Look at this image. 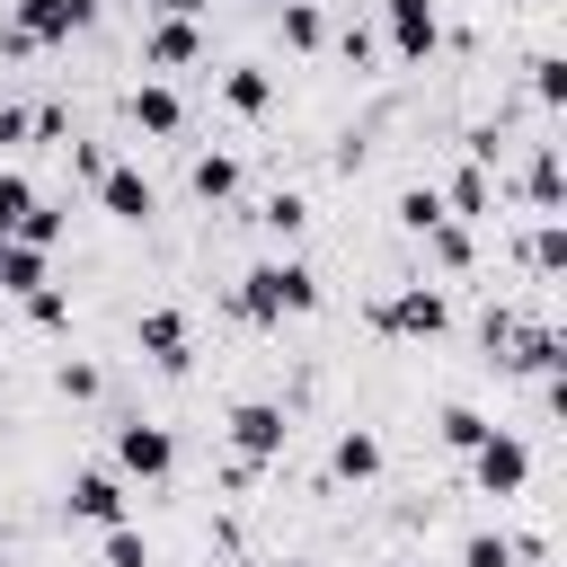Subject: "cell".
<instances>
[{
	"label": "cell",
	"instance_id": "obj_14",
	"mask_svg": "<svg viewBox=\"0 0 567 567\" xmlns=\"http://www.w3.org/2000/svg\"><path fill=\"white\" fill-rule=\"evenodd\" d=\"M487 204H496L487 168H478V159H461V168H452V186H443V213H452V221H487Z\"/></svg>",
	"mask_w": 567,
	"mask_h": 567
},
{
	"label": "cell",
	"instance_id": "obj_9",
	"mask_svg": "<svg viewBox=\"0 0 567 567\" xmlns=\"http://www.w3.org/2000/svg\"><path fill=\"white\" fill-rule=\"evenodd\" d=\"M62 505H71V523H97V532H115V523H124V478H115V470H71Z\"/></svg>",
	"mask_w": 567,
	"mask_h": 567
},
{
	"label": "cell",
	"instance_id": "obj_36",
	"mask_svg": "<svg viewBox=\"0 0 567 567\" xmlns=\"http://www.w3.org/2000/svg\"><path fill=\"white\" fill-rule=\"evenodd\" d=\"M248 9H284V0H248Z\"/></svg>",
	"mask_w": 567,
	"mask_h": 567
},
{
	"label": "cell",
	"instance_id": "obj_27",
	"mask_svg": "<svg viewBox=\"0 0 567 567\" xmlns=\"http://www.w3.org/2000/svg\"><path fill=\"white\" fill-rule=\"evenodd\" d=\"M27 213H35V186H27L18 168H0V239H9V230H18Z\"/></svg>",
	"mask_w": 567,
	"mask_h": 567
},
{
	"label": "cell",
	"instance_id": "obj_33",
	"mask_svg": "<svg viewBox=\"0 0 567 567\" xmlns=\"http://www.w3.org/2000/svg\"><path fill=\"white\" fill-rule=\"evenodd\" d=\"M337 53H346V62L363 71V62H372V27H346V35H337Z\"/></svg>",
	"mask_w": 567,
	"mask_h": 567
},
{
	"label": "cell",
	"instance_id": "obj_24",
	"mask_svg": "<svg viewBox=\"0 0 567 567\" xmlns=\"http://www.w3.org/2000/svg\"><path fill=\"white\" fill-rule=\"evenodd\" d=\"M461 567H523L514 558V532H470L461 540Z\"/></svg>",
	"mask_w": 567,
	"mask_h": 567
},
{
	"label": "cell",
	"instance_id": "obj_28",
	"mask_svg": "<svg viewBox=\"0 0 567 567\" xmlns=\"http://www.w3.org/2000/svg\"><path fill=\"white\" fill-rule=\"evenodd\" d=\"M9 239H27V248H53V239H62V204H44V195H35V213H27Z\"/></svg>",
	"mask_w": 567,
	"mask_h": 567
},
{
	"label": "cell",
	"instance_id": "obj_12",
	"mask_svg": "<svg viewBox=\"0 0 567 567\" xmlns=\"http://www.w3.org/2000/svg\"><path fill=\"white\" fill-rule=\"evenodd\" d=\"M133 124L168 142V133H186V97H177L168 80H142V89H133Z\"/></svg>",
	"mask_w": 567,
	"mask_h": 567
},
{
	"label": "cell",
	"instance_id": "obj_32",
	"mask_svg": "<svg viewBox=\"0 0 567 567\" xmlns=\"http://www.w3.org/2000/svg\"><path fill=\"white\" fill-rule=\"evenodd\" d=\"M53 390H62V399H97V372H89V363H62Z\"/></svg>",
	"mask_w": 567,
	"mask_h": 567
},
{
	"label": "cell",
	"instance_id": "obj_29",
	"mask_svg": "<svg viewBox=\"0 0 567 567\" xmlns=\"http://www.w3.org/2000/svg\"><path fill=\"white\" fill-rule=\"evenodd\" d=\"M27 319H35V328H71V292H62V284H35V292H27Z\"/></svg>",
	"mask_w": 567,
	"mask_h": 567
},
{
	"label": "cell",
	"instance_id": "obj_31",
	"mask_svg": "<svg viewBox=\"0 0 567 567\" xmlns=\"http://www.w3.org/2000/svg\"><path fill=\"white\" fill-rule=\"evenodd\" d=\"M532 97H540V106H558V97H567V62H558V53H540V62H532Z\"/></svg>",
	"mask_w": 567,
	"mask_h": 567
},
{
	"label": "cell",
	"instance_id": "obj_20",
	"mask_svg": "<svg viewBox=\"0 0 567 567\" xmlns=\"http://www.w3.org/2000/svg\"><path fill=\"white\" fill-rule=\"evenodd\" d=\"M257 221H266L275 239H301V230H310V195H292V186H284V195H266V204H257Z\"/></svg>",
	"mask_w": 567,
	"mask_h": 567
},
{
	"label": "cell",
	"instance_id": "obj_35",
	"mask_svg": "<svg viewBox=\"0 0 567 567\" xmlns=\"http://www.w3.org/2000/svg\"><path fill=\"white\" fill-rule=\"evenodd\" d=\"M266 567H310V558H266Z\"/></svg>",
	"mask_w": 567,
	"mask_h": 567
},
{
	"label": "cell",
	"instance_id": "obj_8",
	"mask_svg": "<svg viewBox=\"0 0 567 567\" xmlns=\"http://www.w3.org/2000/svg\"><path fill=\"white\" fill-rule=\"evenodd\" d=\"M381 35L399 62H425L443 44V18H434V0H381Z\"/></svg>",
	"mask_w": 567,
	"mask_h": 567
},
{
	"label": "cell",
	"instance_id": "obj_2",
	"mask_svg": "<svg viewBox=\"0 0 567 567\" xmlns=\"http://www.w3.org/2000/svg\"><path fill=\"white\" fill-rule=\"evenodd\" d=\"M89 18H97V0H9L0 44H9V53H44V44H71Z\"/></svg>",
	"mask_w": 567,
	"mask_h": 567
},
{
	"label": "cell",
	"instance_id": "obj_23",
	"mask_svg": "<svg viewBox=\"0 0 567 567\" xmlns=\"http://www.w3.org/2000/svg\"><path fill=\"white\" fill-rule=\"evenodd\" d=\"M523 257H532V275H558V266H567V221H540V230L523 239Z\"/></svg>",
	"mask_w": 567,
	"mask_h": 567
},
{
	"label": "cell",
	"instance_id": "obj_37",
	"mask_svg": "<svg viewBox=\"0 0 567 567\" xmlns=\"http://www.w3.org/2000/svg\"><path fill=\"white\" fill-rule=\"evenodd\" d=\"M0 248H9V239H0Z\"/></svg>",
	"mask_w": 567,
	"mask_h": 567
},
{
	"label": "cell",
	"instance_id": "obj_17",
	"mask_svg": "<svg viewBox=\"0 0 567 567\" xmlns=\"http://www.w3.org/2000/svg\"><path fill=\"white\" fill-rule=\"evenodd\" d=\"M523 195L540 221H558V142H532V168H523Z\"/></svg>",
	"mask_w": 567,
	"mask_h": 567
},
{
	"label": "cell",
	"instance_id": "obj_7",
	"mask_svg": "<svg viewBox=\"0 0 567 567\" xmlns=\"http://www.w3.org/2000/svg\"><path fill=\"white\" fill-rule=\"evenodd\" d=\"M133 346H142L151 372H186V363H195V328H186V310H168V301L133 319Z\"/></svg>",
	"mask_w": 567,
	"mask_h": 567
},
{
	"label": "cell",
	"instance_id": "obj_10",
	"mask_svg": "<svg viewBox=\"0 0 567 567\" xmlns=\"http://www.w3.org/2000/svg\"><path fill=\"white\" fill-rule=\"evenodd\" d=\"M97 204H106L115 221H151V213H159V186H151L133 159H106V168H97Z\"/></svg>",
	"mask_w": 567,
	"mask_h": 567
},
{
	"label": "cell",
	"instance_id": "obj_22",
	"mask_svg": "<svg viewBox=\"0 0 567 567\" xmlns=\"http://www.w3.org/2000/svg\"><path fill=\"white\" fill-rule=\"evenodd\" d=\"M434 434H443V452H478V443H487V416H478V408H443Z\"/></svg>",
	"mask_w": 567,
	"mask_h": 567
},
{
	"label": "cell",
	"instance_id": "obj_34",
	"mask_svg": "<svg viewBox=\"0 0 567 567\" xmlns=\"http://www.w3.org/2000/svg\"><path fill=\"white\" fill-rule=\"evenodd\" d=\"M151 9H159V18H195L204 0H151Z\"/></svg>",
	"mask_w": 567,
	"mask_h": 567
},
{
	"label": "cell",
	"instance_id": "obj_3",
	"mask_svg": "<svg viewBox=\"0 0 567 567\" xmlns=\"http://www.w3.org/2000/svg\"><path fill=\"white\" fill-rule=\"evenodd\" d=\"M372 328H381V337H443V328H452V301H443L434 284H399V292L372 301Z\"/></svg>",
	"mask_w": 567,
	"mask_h": 567
},
{
	"label": "cell",
	"instance_id": "obj_16",
	"mask_svg": "<svg viewBox=\"0 0 567 567\" xmlns=\"http://www.w3.org/2000/svg\"><path fill=\"white\" fill-rule=\"evenodd\" d=\"M221 106H230V115H266V106H275V80H266L257 62H230V71H221Z\"/></svg>",
	"mask_w": 567,
	"mask_h": 567
},
{
	"label": "cell",
	"instance_id": "obj_30",
	"mask_svg": "<svg viewBox=\"0 0 567 567\" xmlns=\"http://www.w3.org/2000/svg\"><path fill=\"white\" fill-rule=\"evenodd\" d=\"M106 567H151V540H142L133 523H115V532H106Z\"/></svg>",
	"mask_w": 567,
	"mask_h": 567
},
{
	"label": "cell",
	"instance_id": "obj_4",
	"mask_svg": "<svg viewBox=\"0 0 567 567\" xmlns=\"http://www.w3.org/2000/svg\"><path fill=\"white\" fill-rule=\"evenodd\" d=\"M461 461H470V487L478 496H523V478H532V443L505 434V425H487V443L461 452Z\"/></svg>",
	"mask_w": 567,
	"mask_h": 567
},
{
	"label": "cell",
	"instance_id": "obj_13",
	"mask_svg": "<svg viewBox=\"0 0 567 567\" xmlns=\"http://www.w3.org/2000/svg\"><path fill=\"white\" fill-rule=\"evenodd\" d=\"M328 470H337L346 487L381 478V434H372V425H346V434H337V452H328Z\"/></svg>",
	"mask_w": 567,
	"mask_h": 567
},
{
	"label": "cell",
	"instance_id": "obj_21",
	"mask_svg": "<svg viewBox=\"0 0 567 567\" xmlns=\"http://www.w3.org/2000/svg\"><path fill=\"white\" fill-rule=\"evenodd\" d=\"M425 248H434V266H443V275H461V266H470V221H452V213H443V221L425 230Z\"/></svg>",
	"mask_w": 567,
	"mask_h": 567
},
{
	"label": "cell",
	"instance_id": "obj_18",
	"mask_svg": "<svg viewBox=\"0 0 567 567\" xmlns=\"http://www.w3.org/2000/svg\"><path fill=\"white\" fill-rule=\"evenodd\" d=\"M35 284H53V266H44V248H27V239H9V248H0V292H18V301H27Z\"/></svg>",
	"mask_w": 567,
	"mask_h": 567
},
{
	"label": "cell",
	"instance_id": "obj_5",
	"mask_svg": "<svg viewBox=\"0 0 567 567\" xmlns=\"http://www.w3.org/2000/svg\"><path fill=\"white\" fill-rule=\"evenodd\" d=\"M284 434H292V416H284L275 399H239V408H230V452H239V478H248V470H266V461L284 452Z\"/></svg>",
	"mask_w": 567,
	"mask_h": 567
},
{
	"label": "cell",
	"instance_id": "obj_26",
	"mask_svg": "<svg viewBox=\"0 0 567 567\" xmlns=\"http://www.w3.org/2000/svg\"><path fill=\"white\" fill-rule=\"evenodd\" d=\"M319 35H328V18H319V0H284V44H301V53H310Z\"/></svg>",
	"mask_w": 567,
	"mask_h": 567
},
{
	"label": "cell",
	"instance_id": "obj_15",
	"mask_svg": "<svg viewBox=\"0 0 567 567\" xmlns=\"http://www.w3.org/2000/svg\"><path fill=\"white\" fill-rule=\"evenodd\" d=\"M505 363H514V372H540V381H558V363H567V337H558V328H523V337L505 346Z\"/></svg>",
	"mask_w": 567,
	"mask_h": 567
},
{
	"label": "cell",
	"instance_id": "obj_11",
	"mask_svg": "<svg viewBox=\"0 0 567 567\" xmlns=\"http://www.w3.org/2000/svg\"><path fill=\"white\" fill-rule=\"evenodd\" d=\"M142 62H151V71H186V62H204V27H195V18H151Z\"/></svg>",
	"mask_w": 567,
	"mask_h": 567
},
{
	"label": "cell",
	"instance_id": "obj_6",
	"mask_svg": "<svg viewBox=\"0 0 567 567\" xmlns=\"http://www.w3.org/2000/svg\"><path fill=\"white\" fill-rule=\"evenodd\" d=\"M168 470H177V434L151 416H124L115 425V478H168Z\"/></svg>",
	"mask_w": 567,
	"mask_h": 567
},
{
	"label": "cell",
	"instance_id": "obj_1",
	"mask_svg": "<svg viewBox=\"0 0 567 567\" xmlns=\"http://www.w3.org/2000/svg\"><path fill=\"white\" fill-rule=\"evenodd\" d=\"M230 310H239L248 328H275V319H301V310H319V275H310L301 257H257V266L239 275V292H230Z\"/></svg>",
	"mask_w": 567,
	"mask_h": 567
},
{
	"label": "cell",
	"instance_id": "obj_25",
	"mask_svg": "<svg viewBox=\"0 0 567 567\" xmlns=\"http://www.w3.org/2000/svg\"><path fill=\"white\" fill-rule=\"evenodd\" d=\"M434 221H443V195H434V186H408V195H399V230H416V239H425Z\"/></svg>",
	"mask_w": 567,
	"mask_h": 567
},
{
	"label": "cell",
	"instance_id": "obj_19",
	"mask_svg": "<svg viewBox=\"0 0 567 567\" xmlns=\"http://www.w3.org/2000/svg\"><path fill=\"white\" fill-rule=\"evenodd\" d=\"M186 186H195L204 204H221V195H239V159H230V151H204V159L186 168Z\"/></svg>",
	"mask_w": 567,
	"mask_h": 567
}]
</instances>
